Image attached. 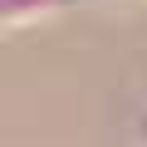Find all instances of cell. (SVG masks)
Wrapping results in <instances>:
<instances>
[{"label": "cell", "mask_w": 147, "mask_h": 147, "mask_svg": "<svg viewBox=\"0 0 147 147\" xmlns=\"http://www.w3.org/2000/svg\"><path fill=\"white\" fill-rule=\"evenodd\" d=\"M79 0H0V25L15 34V30H30L39 20H54V15H64Z\"/></svg>", "instance_id": "6da1fadb"}, {"label": "cell", "mask_w": 147, "mask_h": 147, "mask_svg": "<svg viewBox=\"0 0 147 147\" xmlns=\"http://www.w3.org/2000/svg\"><path fill=\"white\" fill-rule=\"evenodd\" d=\"M137 142H142V147H147V113H142V118H137Z\"/></svg>", "instance_id": "7a4b0ae2"}, {"label": "cell", "mask_w": 147, "mask_h": 147, "mask_svg": "<svg viewBox=\"0 0 147 147\" xmlns=\"http://www.w3.org/2000/svg\"><path fill=\"white\" fill-rule=\"evenodd\" d=\"M142 98H147V79H142Z\"/></svg>", "instance_id": "3957f363"}]
</instances>
